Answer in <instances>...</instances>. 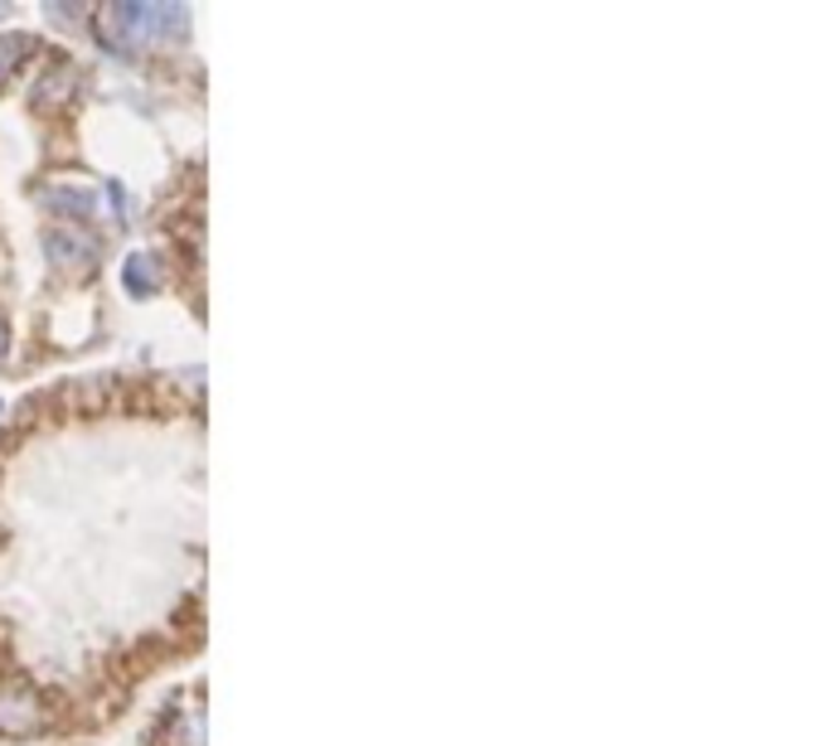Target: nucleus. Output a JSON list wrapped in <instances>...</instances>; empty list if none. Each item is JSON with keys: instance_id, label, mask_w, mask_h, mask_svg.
Segmentation results:
<instances>
[{"instance_id": "f257e3e1", "label": "nucleus", "mask_w": 829, "mask_h": 746, "mask_svg": "<svg viewBox=\"0 0 829 746\" xmlns=\"http://www.w3.org/2000/svg\"><path fill=\"white\" fill-rule=\"evenodd\" d=\"M44 252H49V262H54V267H64V272H78V267H88L93 257H97L93 238L68 234V228H58V234H49V238H44Z\"/></svg>"}, {"instance_id": "423d86ee", "label": "nucleus", "mask_w": 829, "mask_h": 746, "mask_svg": "<svg viewBox=\"0 0 829 746\" xmlns=\"http://www.w3.org/2000/svg\"><path fill=\"white\" fill-rule=\"evenodd\" d=\"M6 345H10V329H6V321H0V354H6Z\"/></svg>"}, {"instance_id": "20e7f679", "label": "nucleus", "mask_w": 829, "mask_h": 746, "mask_svg": "<svg viewBox=\"0 0 829 746\" xmlns=\"http://www.w3.org/2000/svg\"><path fill=\"white\" fill-rule=\"evenodd\" d=\"M49 204H54L58 214H78V218H83V214H93V209H97V194H88V190H68V185H64V190L49 194Z\"/></svg>"}, {"instance_id": "7ed1b4c3", "label": "nucleus", "mask_w": 829, "mask_h": 746, "mask_svg": "<svg viewBox=\"0 0 829 746\" xmlns=\"http://www.w3.org/2000/svg\"><path fill=\"white\" fill-rule=\"evenodd\" d=\"M155 286H161V277H155V257H146V252L127 257V291H131V296H151Z\"/></svg>"}, {"instance_id": "f03ea898", "label": "nucleus", "mask_w": 829, "mask_h": 746, "mask_svg": "<svg viewBox=\"0 0 829 746\" xmlns=\"http://www.w3.org/2000/svg\"><path fill=\"white\" fill-rule=\"evenodd\" d=\"M34 723H40L34 699H24V693H6V699H0V727L6 732H30Z\"/></svg>"}, {"instance_id": "39448f33", "label": "nucleus", "mask_w": 829, "mask_h": 746, "mask_svg": "<svg viewBox=\"0 0 829 746\" xmlns=\"http://www.w3.org/2000/svg\"><path fill=\"white\" fill-rule=\"evenodd\" d=\"M24 54H30V34H0V78H10Z\"/></svg>"}]
</instances>
